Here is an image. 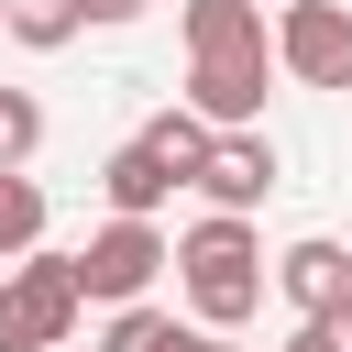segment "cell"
Instances as JSON below:
<instances>
[{"instance_id": "6da1fadb", "label": "cell", "mask_w": 352, "mask_h": 352, "mask_svg": "<svg viewBox=\"0 0 352 352\" xmlns=\"http://www.w3.org/2000/svg\"><path fill=\"white\" fill-rule=\"evenodd\" d=\"M176 286L209 330H242L264 308V242H253V209H209L198 231H176Z\"/></svg>"}, {"instance_id": "7a4b0ae2", "label": "cell", "mask_w": 352, "mask_h": 352, "mask_svg": "<svg viewBox=\"0 0 352 352\" xmlns=\"http://www.w3.org/2000/svg\"><path fill=\"white\" fill-rule=\"evenodd\" d=\"M77 308H88V286H77V253H22V264H0V352H55L66 330H77Z\"/></svg>"}, {"instance_id": "3957f363", "label": "cell", "mask_w": 352, "mask_h": 352, "mask_svg": "<svg viewBox=\"0 0 352 352\" xmlns=\"http://www.w3.org/2000/svg\"><path fill=\"white\" fill-rule=\"evenodd\" d=\"M165 264H176V242H165L143 209H110V231H88V253H77V286H88V308H121V297H143Z\"/></svg>"}, {"instance_id": "277c9868", "label": "cell", "mask_w": 352, "mask_h": 352, "mask_svg": "<svg viewBox=\"0 0 352 352\" xmlns=\"http://www.w3.org/2000/svg\"><path fill=\"white\" fill-rule=\"evenodd\" d=\"M275 55L297 88H352V11L341 0H286L275 11Z\"/></svg>"}, {"instance_id": "5b68a950", "label": "cell", "mask_w": 352, "mask_h": 352, "mask_svg": "<svg viewBox=\"0 0 352 352\" xmlns=\"http://www.w3.org/2000/svg\"><path fill=\"white\" fill-rule=\"evenodd\" d=\"M275 44H242V55H187V99L220 121V132H242V121H264V88H275Z\"/></svg>"}, {"instance_id": "8992f818", "label": "cell", "mask_w": 352, "mask_h": 352, "mask_svg": "<svg viewBox=\"0 0 352 352\" xmlns=\"http://www.w3.org/2000/svg\"><path fill=\"white\" fill-rule=\"evenodd\" d=\"M198 187H209V209H264L275 198V143L242 121V132H220L209 143V165H198Z\"/></svg>"}, {"instance_id": "52a82bcc", "label": "cell", "mask_w": 352, "mask_h": 352, "mask_svg": "<svg viewBox=\"0 0 352 352\" xmlns=\"http://www.w3.org/2000/svg\"><path fill=\"white\" fill-rule=\"evenodd\" d=\"M275 286H286V308H297V319H319V308H341V297H352V253L308 231V242H286V253H275Z\"/></svg>"}, {"instance_id": "ba28073f", "label": "cell", "mask_w": 352, "mask_h": 352, "mask_svg": "<svg viewBox=\"0 0 352 352\" xmlns=\"http://www.w3.org/2000/svg\"><path fill=\"white\" fill-rule=\"evenodd\" d=\"M176 187H187V176H176V165H165V154H154L143 132H132V143H121V154L99 165V198H110V209H143V220H154V209H165Z\"/></svg>"}, {"instance_id": "9c48e42d", "label": "cell", "mask_w": 352, "mask_h": 352, "mask_svg": "<svg viewBox=\"0 0 352 352\" xmlns=\"http://www.w3.org/2000/svg\"><path fill=\"white\" fill-rule=\"evenodd\" d=\"M143 143H154V154H165V165H176V176L198 187V165H209V143H220V121H209V110L187 99V110H154V121H143Z\"/></svg>"}, {"instance_id": "30bf717a", "label": "cell", "mask_w": 352, "mask_h": 352, "mask_svg": "<svg viewBox=\"0 0 352 352\" xmlns=\"http://www.w3.org/2000/svg\"><path fill=\"white\" fill-rule=\"evenodd\" d=\"M0 33H11V44H33V55H55V44H77V33H88V0H0Z\"/></svg>"}, {"instance_id": "8fae6325", "label": "cell", "mask_w": 352, "mask_h": 352, "mask_svg": "<svg viewBox=\"0 0 352 352\" xmlns=\"http://www.w3.org/2000/svg\"><path fill=\"white\" fill-rule=\"evenodd\" d=\"M33 242H44V187L22 165H0V264H22Z\"/></svg>"}, {"instance_id": "7c38bea8", "label": "cell", "mask_w": 352, "mask_h": 352, "mask_svg": "<svg viewBox=\"0 0 352 352\" xmlns=\"http://www.w3.org/2000/svg\"><path fill=\"white\" fill-rule=\"evenodd\" d=\"M176 341H187V330H176L165 308H143V297H121L110 330H99V352H176Z\"/></svg>"}, {"instance_id": "4fadbf2b", "label": "cell", "mask_w": 352, "mask_h": 352, "mask_svg": "<svg viewBox=\"0 0 352 352\" xmlns=\"http://www.w3.org/2000/svg\"><path fill=\"white\" fill-rule=\"evenodd\" d=\"M33 143H44V110H33V88H0V165H33Z\"/></svg>"}, {"instance_id": "5bb4252c", "label": "cell", "mask_w": 352, "mask_h": 352, "mask_svg": "<svg viewBox=\"0 0 352 352\" xmlns=\"http://www.w3.org/2000/svg\"><path fill=\"white\" fill-rule=\"evenodd\" d=\"M286 352H352V341H341L330 319H297V330H286Z\"/></svg>"}, {"instance_id": "9a60e30c", "label": "cell", "mask_w": 352, "mask_h": 352, "mask_svg": "<svg viewBox=\"0 0 352 352\" xmlns=\"http://www.w3.org/2000/svg\"><path fill=\"white\" fill-rule=\"evenodd\" d=\"M154 0H88V22H143Z\"/></svg>"}, {"instance_id": "2e32d148", "label": "cell", "mask_w": 352, "mask_h": 352, "mask_svg": "<svg viewBox=\"0 0 352 352\" xmlns=\"http://www.w3.org/2000/svg\"><path fill=\"white\" fill-rule=\"evenodd\" d=\"M176 352H242V341H231V330H209V319H198V330H187V341H176Z\"/></svg>"}]
</instances>
